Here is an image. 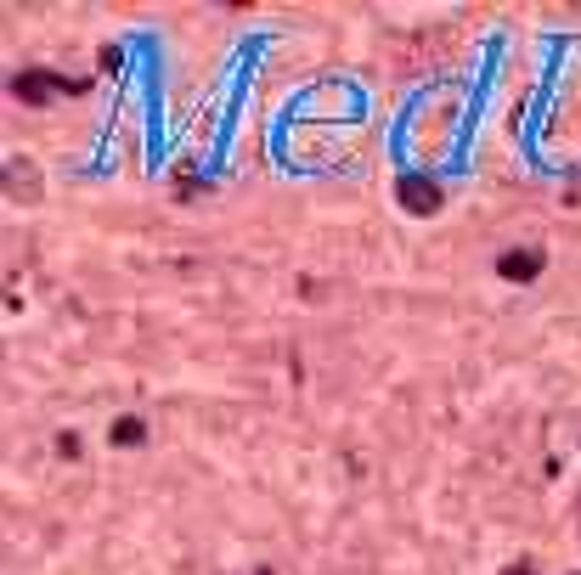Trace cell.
Here are the masks:
<instances>
[{
  "label": "cell",
  "mask_w": 581,
  "mask_h": 575,
  "mask_svg": "<svg viewBox=\"0 0 581 575\" xmlns=\"http://www.w3.org/2000/svg\"><path fill=\"white\" fill-rule=\"evenodd\" d=\"M108 440H113V446H142V440H147V423L142 418H113Z\"/></svg>",
  "instance_id": "obj_4"
},
{
  "label": "cell",
  "mask_w": 581,
  "mask_h": 575,
  "mask_svg": "<svg viewBox=\"0 0 581 575\" xmlns=\"http://www.w3.org/2000/svg\"><path fill=\"white\" fill-rule=\"evenodd\" d=\"M395 198H401V209H412V215H435L440 209V187L424 181V175H407V181L395 187Z\"/></svg>",
  "instance_id": "obj_3"
},
{
  "label": "cell",
  "mask_w": 581,
  "mask_h": 575,
  "mask_svg": "<svg viewBox=\"0 0 581 575\" xmlns=\"http://www.w3.org/2000/svg\"><path fill=\"white\" fill-rule=\"evenodd\" d=\"M254 575H271V570H254Z\"/></svg>",
  "instance_id": "obj_7"
},
{
  "label": "cell",
  "mask_w": 581,
  "mask_h": 575,
  "mask_svg": "<svg viewBox=\"0 0 581 575\" xmlns=\"http://www.w3.org/2000/svg\"><path fill=\"white\" fill-rule=\"evenodd\" d=\"M85 91V79H68V74H46V68H23V74H12V96L17 102H46V96H79Z\"/></svg>",
  "instance_id": "obj_1"
},
{
  "label": "cell",
  "mask_w": 581,
  "mask_h": 575,
  "mask_svg": "<svg viewBox=\"0 0 581 575\" xmlns=\"http://www.w3.org/2000/svg\"><path fill=\"white\" fill-rule=\"evenodd\" d=\"M542 249H508V254H497V277L503 282H536L542 277Z\"/></svg>",
  "instance_id": "obj_2"
},
{
  "label": "cell",
  "mask_w": 581,
  "mask_h": 575,
  "mask_svg": "<svg viewBox=\"0 0 581 575\" xmlns=\"http://www.w3.org/2000/svg\"><path fill=\"white\" fill-rule=\"evenodd\" d=\"M503 575H536V564H531V559H514V564H508Z\"/></svg>",
  "instance_id": "obj_6"
},
{
  "label": "cell",
  "mask_w": 581,
  "mask_h": 575,
  "mask_svg": "<svg viewBox=\"0 0 581 575\" xmlns=\"http://www.w3.org/2000/svg\"><path fill=\"white\" fill-rule=\"evenodd\" d=\"M79 451H85V440H79L74 429H63V435H57V457H63V463H74Z\"/></svg>",
  "instance_id": "obj_5"
}]
</instances>
